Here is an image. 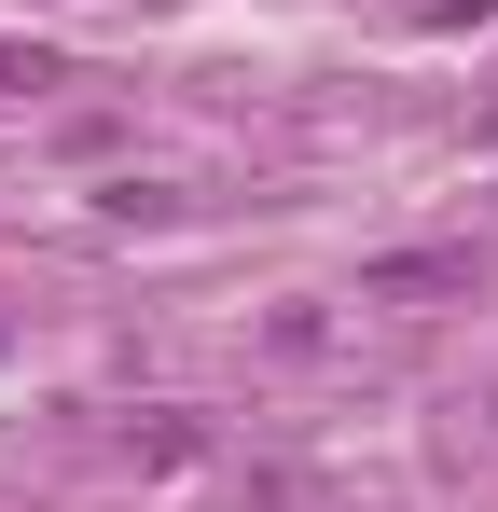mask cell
Instances as JSON below:
<instances>
[{"label":"cell","instance_id":"obj_1","mask_svg":"<svg viewBox=\"0 0 498 512\" xmlns=\"http://www.w3.org/2000/svg\"><path fill=\"white\" fill-rule=\"evenodd\" d=\"M485 14H498V0H429V28H485Z\"/></svg>","mask_w":498,"mask_h":512}]
</instances>
